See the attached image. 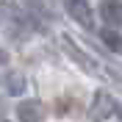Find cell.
Wrapping results in <instances>:
<instances>
[{"label": "cell", "instance_id": "cell-1", "mask_svg": "<svg viewBox=\"0 0 122 122\" xmlns=\"http://www.w3.org/2000/svg\"><path fill=\"white\" fill-rule=\"evenodd\" d=\"M117 111V103H114V97L108 94V92H97L94 94V103H92V108H89V117L94 122H103V119H108V117Z\"/></svg>", "mask_w": 122, "mask_h": 122}, {"label": "cell", "instance_id": "cell-2", "mask_svg": "<svg viewBox=\"0 0 122 122\" xmlns=\"http://www.w3.org/2000/svg\"><path fill=\"white\" fill-rule=\"evenodd\" d=\"M67 11L69 17L75 20L78 25H83V28H94V14H92V6L86 0H67Z\"/></svg>", "mask_w": 122, "mask_h": 122}, {"label": "cell", "instance_id": "cell-3", "mask_svg": "<svg viewBox=\"0 0 122 122\" xmlns=\"http://www.w3.org/2000/svg\"><path fill=\"white\" fill-rule=\"evenodd\" d=\"M100 17L108 28H119L122 25V0H103L100 3Z\"/></svg>", "mask_w": 122, "mask_h": 122}, {"label": "cell", "instance_id": "cell-4", "mask_svg": "<svg viewBox=\"0 0 122 122\" xmlns=\"http://www.w3.org/2000/svg\"><path fill=\"white\" fill-rule=\"evenodd\" d=\"M17 117H20V122H42L45 119V106H42L39 100L20 103V106H17Z\"/></svg>", "mask_w": 122, "mask_h": 122}, {"label": "cell", "instance_id": "cell-5", "mask_svg": "<svg viewBox=\"0 0 122 122\" xmlns=\"http://www.w3.org/2000/svg\"><path fill=\"white\" fill-rule=\"evenodd\" d=\"M61 47H64V50H67V56H72V58H75V61H78V64H81V67H83V69H86V72H94V64H92V61H89V58H86V56H83V53H81V50H78V47H75V45H72V42H69V39H67V36L61 39Z\"/></svg>", "mask_w": 122, "mask_h": 122}, {"label": "cell", "instance_id": "cell-6", "mask_svg": "<svg viewBox=\"0 0 122 122\" xmlns=\"http://www.w3.org/2000/svg\"><path fill=\"white\" fill-rule=\"evenodd\" d=\"M100 39H103V45H106L111 53H119L122 56V36L117 33L114 28H103L100 30Z\"/></svg>", "mask_w": 122, "mask_h": 122}, {"label": "cell", "instance_id": "cell-7", "mask_svg": "<svg viewBox=\"0 0 122 122\" xmlns=\"http://www.w3.org/2000/svg\"><path fill=\"white\" fill-rule=\"evenodd\" d=\"M6 89H8V94H22V89H25V78H22V72H8V78H6Z\"/></svg>", "mask_w": 122, "mask_h": 122}, {"label": "cell", "instance_id": "cell-8", "mask_svg": "<svg viewBox=\"0 0 122 122\" xmlns=\"http://www.w3.org/2000/svg\"><path fill=\"white\" fill-rule=\"evenodd\" d=\"M6 61H8V56L3 53V50H0V64H6Z\"/></svg>", "mask_w": 122, "mask_h": 122}, {"label": "cell", "instance_id": "cell-9", "mask_svg": "<svg viewBox=\"0 0 122 122\" xmlns=\"http://www.w3.org/2000/svg\"><path fill=\"white\" fill-rule=\"evenodd\" d=\"M117 117H119V119H122V106H117Z\"/></svg>", "mask_w": 122, "mask_h": 122}, {"label": "cell", "instance_id": "cell-10", "mask_svg": "<svg viewBox=\"0 0 122 122\" xmlns=\"http://www.w3.org/2000/svg\"><path fill=\"white\" fill-rule=\"evenodd\" d=\"M0 122H8V119H0Z\"/></svg>", "mask_w": 122, "mask_h": 122}]
</instances>
